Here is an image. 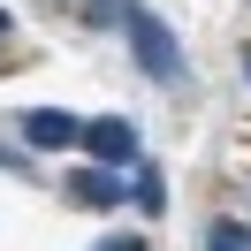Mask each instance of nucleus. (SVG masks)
Instances as JSON below:
<instances>
[{"label": "nucleus", "mask_w": 251, "mask_h": 251, "mask_svg": "<svg viewBox=\"0 0 251 251\" xmlns=\"http://www.w3.org/2000/svg\"><path fill=\"white\" fill-rule=\"evenodd\" d=\"M244 205H251V190H244Z\"/></svg>", "instance_id": "nucleus-12"}, {"label": "nucleus", "mask_w": 251, "mask_h": 251, "mask_svg": "<svg viewBox=\"0 0 251 251\" xmlns=\"http://www.w3.org/2000/svg\"><path fill=\"white\" fill-rule=\"evenodd\" d=\"M244 76H251V53H244Z\"/></svg>", "instance_id": "nucleus-11"}, {"label": "nucleus", "mask_w": 251, "mask_h": 251, "mask_svg": "<svg viewBox=\"0 0 251 251\" xmlns=\"http://www.w3.org/2000/svg\"><path fill=\"white\" fill-rule=\"evenodd\" d=\"M23 137H31V152H69V145H84V122L61 107H38V114H23Z\"/></svg>", "instance_id": "nucleus-3"}, {"label": "nucleus", "mask_w": 251, "mask_h": 251, "mask_svg": "<svg viewBox=\"0 0 251 251\" xmlns=\"http://www.w3.org/2000/svg\"><path fill=\"white\" fill-rule=\"evenodd\" d=\"M0 168H8V175H31V160H23L16 145H0Z\"/></svg>", "instance_id": "nucleus-8"}, {"label": "nucleus", "mask_w": 251, "mask_h": 251, "mask_svg": "<svg viewBox=\"0 0 251 251\" xmlns=\"http://www.w3.org/2000/svg\"><path fill=\"white\" fill-rule=\"evenodd\" d=\"M129 53H137V69H145V76H160V84L183 76V46H175V31H168L160 16H145V8L129 16Z\"/></svg>", "instance_id": "nucleus-1"}, {"label": "nucleus", "mask_w": 251, "mask_h": 251, "mask_svg": "<svg viewBox=\"0 0 251 251\" xmlns=\"http://www.w3.org/2000/svg\"><path fill=\"white\" fill-rule=\"evenodd\" d=\"M99 251H145V244H137V236H114V244H99Z\"/></svg>", "instance_id": "nucleus-9"}, {"label": "nucleus", "mask_w": 251, "mask_h": 251, "mask_svg": "<svg viewBox=\"0 0 251 251\" xmlns=\"http://www.w3.org/2000/svg\"><path fill=\"white\" fill-rule=\"evenodd\" d=\"M129 198H137V213H168V183H160V168H137V183H129Z\"/></svg>", "instance_id": "nucleus-5"}, {"label": "nucleus", "mask_w": 251, "mask_h": 251, "mask_svg": "<svg viewBox=\"0 0 251 251\" xmlns=\"http://www.w3.org/2000/svg\"><path fill=\"white\" fill-rule=\"evenodd\" d=\"M76 198L84 205H122V175H114V168H84L76 175Z\"/></svg>", "instance_id": "nucleus-4"}, {"label": "nucleus", "mask_w": 251, "mask_h": 251, "mask_svg": "<svg viewBox=\"0 0 251 251\" xmlns=\"http://www.w3.org/2000/svg\"><path fill=\"white\" fill-rule=\"evenodd\" d=\"M129 16H137L129 0H84V23H122V31H129Z\"/></svg>", "instance_id": "nucleus-7"}, {"label": "nucleus", "mask_w": 251, "mask_h": 251, "mask_svg": "<svg viewBox=\"0 0 251 251\" xmlns=\"http://www.w3.org/2000/svg\"><path fill=\"white\" fill-rule=\"evenodd\" d=\"M8 31H16V16H8V8H0V38H8Z\"/></svg>", "instance_id": "nucleus-10"}, {"label": "nucleus", "mask_w": 251, "mask_h": 251, "mask_svg": "<svg viewBox=\"0 0 251 251\" xmlns=\"http://www.w3.org/2000/svg\"><path fill=\"white\" fill-rule=\"evenodd\" d=\"M84 152H92L99 168H129V160H145V152H137V129H129L122 114H99V122H84Z\"/></svg>", "instance_id": "nucleus-2"}, {"label": "nucleus", "mask_w": 251, "mask_h": 251, "mask_svg": "<svg viewBox=\"0 0 251 251\" xmlns=\"http://www.w3.org/2000/svg\"><path fill=\"white\" fill-rule=\"evenodd\" d=\"M205 251H251V228L244 221H213L205 228Z\"/></svg>", "instance_id": "nucleus-6"}]
</instances>
